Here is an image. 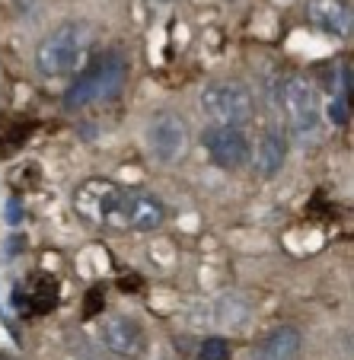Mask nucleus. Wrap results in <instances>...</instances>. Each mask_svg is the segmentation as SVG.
<instances>
[{
  "instance_id": "obj_8",
  "label": "nucleus",
  "mask_w": 354,
  "mask_h": 360,
  "mask_svg": "<svg viewBox=\"0 0 354 360\" xmlns=\"http://www.w3.org/2000/svg\"><path fill=\"white\" fill-rule=\"evenodd\" d=\"M99 341L118 357H141L147 347V332L134 316L109 313L99 319Z\"/></svg>"
},
{
  "instance_id": "obj_11",
  "label": "nucleus",
  "mask_w": 354,
  "mask_h": 360,
  "mask_svg": "<svg viewBox=\"0 0 354 360\" xmlns=\"http://www.w3.org/2000/svg\"><path fill=\"white\" fill-rule=\"evenodd\" d=\"M300 347H303V335L293 326H278L255 345L252 360H297Z\"/></svg>"
},
{
  "instance_id": "obj_9",
  "label": "nucleus",
  "mask_w": 354,
  "mask_h": 360,
  "mask_svg": "<svg viewBox=\"0 0 354 360\" xmlns=\"http://www.w3.org/2000/svg\"><path fill=\"white\" fill-rule=\"evenodd\" d=\"M201 143H205V153L211 157V163L220 166V169H243L249 163V141L239 128L211 124L201 134Z\"/></svg>"
},
{
  "instance_id": "obj_10",
  "label": "nucleus",
  "mask_w": 354,
  "mask_h": 360,
  "mask_svg": "<svg viewBox=\"0 0 354 360\" xmlns=\"http://www.w3.org/2000/svg\"><path fill=\"white\" fill-rule=\"evenodd\" d=\"M249 160L259 176H265V179L278 176L287 160V137L278 128H265L259 134V141H255V147H249Z\"/></svg>"
},
{
  "instance_id": "obj_7",
  "label": "nucleus",
  "mask_w": 354,
  "mask_h": 360,
  "mask_svg": "<svg viewBox=\"0 0 354 360\" xmlns=\"http://www.w3.org/2000/svg\"><path fill=\"white\" fill-rule=\"evenodd\" d=\"M125 195V185L112 182V179H87L77 185L74 191V211L80 217L93 220V224H109V217L115 214L118 201Z\"/></svg>"
},
{
  "instance_id": "obj_5",
  "label": "nucleus",
  "mask_w": 354,
  "mask_h": 360,
  "mask_svg": "<svg viewBox=\"0 0 354 360\" xmlns=\"http://www.w3.org/2000/svg\"><path fill=\"white\" fill-rule=\"evenodd\" d=\"M166 220V207L157 195L150 191H137V188H125L122 201H118L115 214L109 217L112 230H137V233H150L163 226Z\"/></svg>"
},
{
  "instance_id": "obj_4",
  "label": "nucleus",
  "mask_w": 354,
  "mask_h": 360,
  "mask_svg": "<svg viewBox=\"0 0 354 360\" xmlns=\"http://www.w3.org/2000/svg\"><path fill=\"white\" fill-rule=\"evenodd\" d=\"M189 122L179 112H157L147 122V150L163 166H176L189 153Z\"/></svg>"
},
{
  "instance_id": "obj_16",
  "label": "nucleus",
  "mask_w": 354,
  "mask_h": 360,
  "mask_svg": "<svg viewBox=\"0 0 354 360\" xmlns=\"http://www.w3.org/2000/svg\"><path fill=\"white\" fill-rule=\"evenodd\" d=\"M147 4H153V7H170V4H176V0H147Z\"/></svg>"
},
{
  "instance_id": "obj_6",
  "label": "nucleus",
  "mask_w": 354,
  "mask_h": 360,
  "mask_svg": "<svg viewBox=\"0 0 354 360\" xmlns=\"http://www.w3.org/2000/svg\"><path fill=\"white\" fill-rule=\"evenodd\" d=\"M281 102H284L287 122L297 134H316L322 122V99L320 89L303 77H291L281 89Z\"/></svg>"
},
{
  "instance_id": "obj_2",
  "label": "nucleus",
  "mask_w": 354,
  "mask_h": 360,
  "mask_svg": "<svg viewBox=\"0 0 354 360\" xmlns=\"http://www.w3.org/2000/svg\"><path fill=\"white\" fill-rule=\"evenodd\" d=\"M125 80H128V61L122 55H99L70 83V89L64 93V109L80 112L89 105H103L122 93Z\"/></svg>"
},
{
  "instance_id": "obj_13",
  "label": "nucleus",
  "mask_w": 354,
  "mask_h": 360,
  "mask_svg": "<svg viewBox=\"0 0 354 360\" xmlns=\"http://www.w3.org/2000/svg\"><path fill=\"white\" fill-rule=\"evenodd\" d=\"M198 360H230V345L227 338H208L198 347Z\"/></svg>"
},
{
  "instance_id": "obj_1",
  "label": "nucleus",
  "mask_w": 354,
  "mask_h": 360,
  "mask_svg": "<svg viewBox=\"0 0 354 360\" xmlns=\"http://www.w3.org/2000/svg\"><path fill=\"white\" fill-rule=\"evenodd\" d=\"M89 55V29L83 22H64L55 32H48L35 48V68L42 77L61 80V77H77L87 68Z\"/></svg>"
},
{
  "instance_id": "obj_12",
  "label": "nucleus",
  "mask_w": 354,
  "mask_h": 360,
  "mask_svg": "<svg viewBox=\"0 0 354 360\" xmlns=\"http://www.w3.org/2000/svg\"><path fill=\"white\" fill-rule=\"evenodd\" d=\"M307 16H310V22H313L320 32L335 35V39H345L348 26H351V16H348L345 0H310Z\"/></svg>"
},
{
  "instance_id": "obj_14",
  "label": "nucleus",
  "mask_w": 354,
  "mask_h": 360,
  "mask_svg": "<svg viewBox=\"0 0 354 360\" xmlns=\"http://www.w3.org/2000/svg\"><path fill=\"white\" fill-rule=\"evenodd\" d=\"M326 112H329V122H332V124H348V99H345V96L332 93Z\"/></svg>"
},
{
  "instance_id": "obj_15",
  "label": "nucleus",
  "mask_w": 354,
  "mask_h": 360,
  "mask_svg": "<svg viewBox=\"0 0 354 360\" xmlns=\"http://www.w3.org/2000/svg\"><path fill=\"white\" fill-rule=\"evenodd\" d=\"M7 207H10V211H7V220H10V224H20V201H16V198H10Z\"/></svg>"
},
{
  "instance_id": "obj_3",
  "label": "nucleus",
  "mask_w": 354,
  "mask_h": 360,
  "mask_svg": "<svg viewBox=\"0 0 354 360\" xmlns=\"http://www.w3.org/2000/svg\"><path fill=\"white\" fill-rule=\"evenodd\" d=\"M198 105L205 118L220 128H243L255 115V96L246 83L239 80H214L201 89Z\"/></svg>"
}]
</instances>
